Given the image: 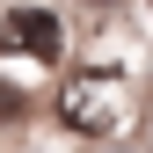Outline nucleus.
I'll use <instances>...</instances> for the list:
<instances>
[{"mask_svg": "<svg viewBox=\"0 0 153 153\" xmlns=\"http://www.w3.org/2000/svg\"><path fill=\"white\" fill-rule=\"evenodd\" d=\"M59 15L44 7H15L7 22H0V51H15V59H59Z\"/></svg>", "mask_w": 153, "mask_h": 153, "instance_id": "obj_1", "label": "nucleus"}, {"mask_svg": "<svg viewBox=\"0 0 153 153\" xmlns=\"http://www.w3.org/2000/svg\"><path fill=\"white\" fill-rule=\"evenodd\" d=\"M117 109H124V95L102 88V80H73V88L59 95V117H66L73 131H109V124H117Z\"/></svg>", "mask_w": 153, "mask_h": 153, "instance_id": "obj_2", "label": "nucleus"}]
</instances>
